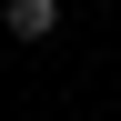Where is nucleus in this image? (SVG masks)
<instances>
[{"mask_svg": "<svg viewBox=\"0 0 121 121\" xmlns=\"http://www.w3.org/2000/svg\"><path fill=\"white\" fill-rule=\"evenodd\" d=\"M0 20H10V40H51L60 0H0Z\"/></svg>", "mask_w": 121, "mask_h": 121, "instance_id": "f257e3e1", "label": "nucleus"}]
</instances>
